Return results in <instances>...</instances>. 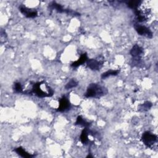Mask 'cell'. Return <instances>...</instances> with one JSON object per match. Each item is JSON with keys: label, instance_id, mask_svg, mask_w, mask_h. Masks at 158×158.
Returning <instances> with one entry per match:
<instances>
[{"label": "cell", "instance_id": "1", "mask_svg": "<svg viewBox=\"0 0 158 158\" xmlns=\"http://www.w3.org/2000/svg\"><path fill=\"white\" fill-rule=\"evenodd\" d=\"M107 89L104 86L98 83H90L87 87L86 91L85 94V98H99L107 93Z\"/></svg>", "mask_w": 158, "mask_h": 158}, {"label": "cell", "instance_id": "2", "mask_svg": "<svg viewBox=\"0 0 158 158\" xmlns=\"http://www.w3.org/2000/svg\"><path fill=\"white\" fill-rule=\"evenodd\" d=\"M130 53L132 56V64L133 66L139 67L141 64V56L143 49L138 44H135L131 49Z\"/></svg>", "mask_w": 158, "mask_h": 158}, {"label": "cell", "instance_id": "3", "mask_svg": "<svg viewBox=\"0 0 158 158\" xmlns=\"http://www.w3.org/2000/svg\"><path fill=\"white\" fill-rule=\"evenodd\" d=\"M44 81H40V82H36L34 83L33 84V86L31 91H24L23 93L25 94H35L36 96L39 98H44V97H51L53 95V93L51 92H46L43 91L41 88V85L44 83Z\"/></svg>", "mask_w": 158, "mask_h": 158}, {"label": "cell", "instance_id": "4", "mask_svg": "<svg viewBox=\"0 0 158 158\" xmlns=\"http://www.w3.org/2000/svg\"><path fill=\"white\" fill-rule=\"evenodd\" d=\"M141 141L146 147L152 148L157 141V136L156 135L147 131L144 132L142 135Z\"/></svg>", "mask_w": 158, "mask_h": 158}, {"label": "cell", "instance_id": "5", "mask_svg": "<svg viewBox=\"0 0 158 158\" xmlns=\"http://www.w3.org/2000/svg\"><path fill=\"white\" fill-rule=\"evenodd\" d=\"M134 28L136 32L138 33V34H139V35L144 36L148 38H152V32L149 28L138 23L134 24Z\"/></svg>", "mask_w": 158, "mask_h": 158}, {"label": "cell", "instance_id": "6", "mask_svg": "<svg viewBox=\"0 0 158 158\" xmlns=\"http://www.w3.org/2000/svg\"><path fill=\"white\" fill-rule=\"evenodd\" d=\"M86 65L92 70H99L104 64V60L102 59H88L86 60Z\"/></svg>", "mask_w": 158, "mask_h": 158}, {"label": "cell", "instance_id": "7", "mask_svg": "<svg viewBox=\"0 0 158 158\" xmlns=\"http://www.w3.org/2000/svg\"><path fill=\"white\" fill-rule=\"evenodd\" d=\"M19 10L24 16L27 18H35L38 15V12L35 9H29L23 5L19 6Z\"/></svg>", "mask_w": 158, "mask_h": 158}, {"label": "cell", "instance_id": "8", "mask_svg": "<svg viewBox=\"0 0 158 158\" xmlns=\"http://www.w3.org/2000/svg\"><path fill=\"white\" fill-rule=\"evenodd\" d=\"M71 107L70 102L68 98L64 96L59 99V107L57 109V111L58 112H65L69 109H70Z\"/></svg>", "mask_w": 158, "mask_h": 158}, {"label": "cell", "instance_id": "9", "mask_svg": "<svg viewBox=\"0 0 158 158\" xmlns=\"http://www.w3.org/2000/svg\"><path fill=\"white\" fill-rule=\"evenodd\" d=\"M14 151L17 154H19L21 157H25V158H31V157H33L35 156V154H31L28 153V152H27L22 147H18V148H15L14 149Z\"/></svg>", "mask_w": 158, "mask_h": 158}, {"label": "cell", "instance_id": "10", "mask_svg": "<svg viewBox=\"0 0 158 158\" xmlns=\"http://www.w3.org/2000/svg\"><path fill=\"white\" fill-rule=\"evenodd\" d=\"M87 60H88V57H87L86 53L85 52V53L82 54L81 55L80 57L77 60L72 62L70 65H71V67H74V68L78 67V66H80V65H82L83 64H84L85 62H86Z\"/></svg>", "mask_w": 158, "mask_h": 158}, {"label": "cell", "instance_id": "11", "mask_svg": "<svg viewBox=\"0 0 158 158\" xmlns=\"http://www.w3.org/2000/svg\"><path fill=\"white\" fill-rule=\"evenodd\" d=\"M49 8L51 10H54V9L55 10H56L57 12H59V13H62V12L65 13L66 10H67V9H64V7L60 4L57 3L55 1H52L49 4Z\"/></svg>", "mask_w": 158, "mask_h": 158}, {"label": "cell", "instance_id": "12", "mask_svg": "<svg viewBox=\"0 0 158 158\" xmlns=\"http://www.w3.org/2000/svg\"><path fill=\"white\" fill-rule=\"evenodd\" d=\"M75 125H81L82 127H84L85 128H88L90 125L91 123L85 120L81 115H79L77 118V120L75 123Z\"/></svg>", "mask_w": 158, "mask_h": 158}, {"label": "cell", "instance_id": "13", "mask_svg": "<svg viewBox=\"0 0 158 158\" xmlns=\"http://www.w3.org/2000/svg\"><path fill=\"white\" fill-rule=\"evenodd\" d=\"M142 1H135V0H131V1H127L126 2V4L127 5V7L131 9H133L134 10L137 9L139 6H140V4H141Z\"/></svg>", "mask_w": 158, "mask_h": 158}, {"label": "cell", "instance_id": "14", "mask_svg": "<svg viewBox=\"0 0 158 158\" xmlns=\"http://www.w3.org/2000/svg\"><path fill=\"white\" fill-rule=\"evenodd\" d=\"M88 128H85L82 131H81V135H80V140H81V142L82 144H86L89 140H88Z\"/></svg>", "mask_w": 158, "mask_h": 158}, {"label": "cell", "instance_id": "15", "mask_svg": "<svg viewBox=\"0 0 158 158\" xmlns=\"http://www.w3.org/2000/svg\"><path fill=\"white\" fill-rule=\"evenodd\" d=\"M120 72L119 70H109L102 73L101 77L102 79H105L110 76H115Z\"/></svg>", "mask_w": 158, "mask_h": 158}, {"label": "cell", "instance_id": "16", "mask_svg": "<svg viewBox=\"0 0 158 158\" xmlns=\"http://www.w3.org/2000/svg\"><path fill=\"white\" fill-rule=\"evenodd\" d=\"M152 106V104L149 101H146L144 103L139 105L138 107V110L139 111H147L149 110Z\"/></svg>", "mask_w": 158, "mask_h": 158}, {"label": "cell", "instance_id": "17", "mask_svg": "<svg viewBox=\"0 0 158 158\" xmlns=\"http://www.w3.org/2000/svg\"><path fill=\"white\" fill-rule=\"evenodd\" d=\"M78 85V81L75 79H71L65 86V89H69L72 88H75Z\"/></svg>", "mask_w": 158, "mask_h": 158}, {"label": "cell", "instance_id": "18", "mask_svg": "<svg viewBox=\"0 0 158 158\" xmlns=\"http://www.w3.org/2000/svg\"><path fill=\"white\" fill-rule=\"evenodd\" d=\"M13 89L15 93H23V88L20 82H15L14 84Z\"/></svg>", "mask_w": 158, "mask_h": 158}]
</instances>
